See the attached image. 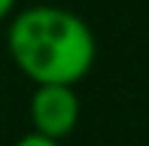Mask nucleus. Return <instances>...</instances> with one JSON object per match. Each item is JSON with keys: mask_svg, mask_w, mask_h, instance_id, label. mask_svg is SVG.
I'll return each mask as SVG.
<instances>
[{"mask_svg": "<svg viewBox=\"0 0 149 146\" xmlns=\"http://www.w3.org/2000/svg\"><path fill=\"white\" fill-rule=\"evenodd\" d=\"M15 146H58V143L49 140V137H43V134H33V131H28L24 137H18Z\"/></svg>", "mask_w": 149, "mask_h": 146, "instance_id": "nucleus-3", "label": "nucleus"}, {"mask_svg": "<svg viewBox=\"0 0 149 146\" xmlns=\"http://www.w3.org/2000/svg\"><path fill=\"white\" fill-rule=\"evenodd\" d=\"M6 52L22 76L37 85H76L94 67V31L73 9L37 3L15 12L6 28Z\"/></svg>", "mask_w": 149, "mask_h": 146, "instance_id": "nucleus-1", "label": "nucleus"}, {"mask_svg": "<svg viewBox=\"0 0 149 146\" xmlns=\"http://www.w3.org/2000/svg\"><path fill=\"white\" fill-rule=\"evenodd\" d=\"M15 3H18V0H0V22L12 18V12H15Z\"/></svg>", "mask_w": 149, "mask_h": 146, "instance_id": "nucleus-4", "label": "nucleus"}, {"mask_svg": "<svg viewBox=\"0 0 149 146\" xmlns=\"http://www.w3.org/2000/svg\"><path fill=\"white\" fill-rule=\"evenodd\" d=\"M79 95L70 85H37L28 101V116H31V131L43 134L49 140L67 137L79 122Z\"/></svg>", "mask_w": 149, "mask_h": 146, "instance_id": "nucleus-2", "label": "nucleus"}]
</instances>
